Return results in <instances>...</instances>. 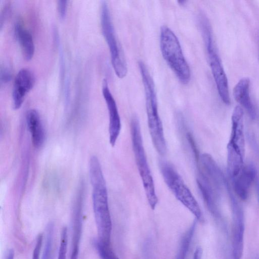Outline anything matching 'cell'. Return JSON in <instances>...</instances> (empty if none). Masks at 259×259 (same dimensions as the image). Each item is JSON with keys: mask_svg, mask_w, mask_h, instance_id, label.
I'll return each mask as SVG.
<instances>
[{"mask_svg": "<svg viewBox=\"0 0 259 259\" xmlns=\"http://www.w3.org/2000/svg\"><path fill=\"white\" fill-rule=\"evenodd\" d=\"M89 175L93 187V205L99 239L110 244L112 221L109 210L106 181L98 158L90 160Z\"/></svg>", "mask_w": 259, "mask_h": 259, "instance_id": "cell-1", "label": "cell"}, {"mask_svg": "<svg viewBox=\"0 0 259 259\" xmlns=\"http://www.w3.org/2000/svg\"><path fill=\"white\" fill-rule=\"evenodd\" d=\"M138 66L144 88L149 133L156 151L159 155L163 156L166 152V143L162 121L158 113L154 82L145 63L139 61Z\"/></svg>", "mask_w": 259, "mask_h": 259, "instance_id": "cell-2", "label": "cell"}, {"mask_svg": "<svg viewBox=\"0 0 259 259\" xmlns=\"http://www.w3.org/2000/svg\"><path fill=\"white\" fill-rule=\"evenodd\" d=\"M198 22L206 51L208 62L221 100L230 103L228 79L219 55L210 22L205 14L198 16Z\"/></svg>", "mask_w": 259, "mask_h": 259, "instance_id": "cell-3", "label": "cell"}, {"mask_svg": "<svg viewBox=\"0 0 259 259\" xmlns=\"http://www.w3.org/2000/svg\"><path fill=\"white\" fill-rule=\"evenodd\" d=\"M130 130L133 150L137 168L142 180L148 202L150 207L154 209L158 203V198L143 145L139 120L136 116L132 118Z\"/></svg>", "mask_w": 259, "mask_h": 259, "instance_id": "cell-4", "label": "cell"}, {"mask_svg": "<svg viewBox=\"0 0 259 259\" xmlns=\"http://www.w3.org/2000/svg\"><path fill=\"white\" fill-rule=\"evenodd\" d=\"M160 47L162 56L180 81L189 82L191 78L189 66L183 54L179 40L167 26L160 28Z\"/></svg>", "mask_w": 259, "mask_h": 259, "instance_id": "cell-5", "label": "cell"}, {"mask_svg": "<svg viewBox=\"0 0 259 259\" xmlns=\"http://www.w3.org/2000/svg\"><path fill=\"white\" fill-rule=\"evenodd\" d=\"M159 164L164 181L175 197L198 221L203 223L204 219L198 202L175 166L163 160L160 161Z\"/></svg>", "mask_w": 259, "mask_h": 259, "instance_id": "cell-6", "label": "cell"}, {"mask_svg": "<svg viewBox=\"0 0 259 259\" xmlns=\"http://www.w3.org/2000/svg\"><path fill=\"white\" fill-rule=\"evenodd\" d=\"M100 22L102 34L108 46L111 63L118 77H124L127 72V64L117 38L110 10L106 1H102L100 10Z\"/></svg>", "mask_w": 259, "mask_h": 259, "instance_id": "cell-7", "label": "cell"}, {"mask_svg": "<svg viewBox=\"0 0 259 259\" xmlns=\"http://www.w3.org/2000/svg\"><path fill=\"white\" fill-rule=\"evenodd\" d=\"M244 110L240 106L233 109L231 116V131L227 145V153L244 157L245 139L244 130Z\"/></svg>", "mask_w": 259, "mask_h": 259, "instance_id": "cell-8", "label": "cell"}, {"mask_svg": "<svg viewBox=\"0 0 259 259\" xmlns=\"http://www.w3.org/2000/svg\"><path fill=\"white\" fill-rule=\"evenodd\" d=\"M233 215L232 258L241 259L243 250L244 223L243 210L230 195Z\"/></svg>", "mask_w": 259, "mask_h": 259, "instance_id": "cell-9", "label": "cell"}, {"mask_svg": "<svg viewBox=\"0 0 259 259\" xmlns=\"http://www.w3.org/2000/svg\"><path fill=\"white\" fill-rule=\"evenodd\" d=\"M102 92L109 115V142L113 147L120 134L121 123L116 103L110 92L106 79H104L102 82Z\"/></svg>", "mask_w": 259, "mask_h": 259, "instance_id": "cell-10", "label": "cell"}, {"mask_svg": "<svg viewBox=\"0 0 259 259\" xmlns=\"http://www.w3.org/2000/svg\"><path fill=\"white\" fill-rule=\"evenodd\" d=\"M35 82L33 72L27 68L19 71L14 81L12 99L14 108L19 109L22 105L27 94L33 88Z\"/></svg>", "mask_w": 259, "mask_h": 259, "instance_id": "cell-11", "label": "cell"}, {"mask_svg": "<svg viewBox=\"0 0 259 259\" xmlns=\"http://www.w3.org/2000/svg\"><path fill=\"white\" fill-rule=\"evenodd\" d=\"M256 177L255 167L248 164L244 165L238 175L231 179L235 193L240 199L246 200L248 198L251 185Z\"/></svg>", "mask_w": 259, "mask_h": 259, "instance_id": "cell-12", "label": "cell"}, {"mask_svg": "<svg viewBox=\"0 0 259 259\" xmlns=\"http://www.w3.org/2000/svg\"><path fill=\"white\" fill-rule=\"evenodd\" d=\"M233 94L240 106L245 110L249 116L254 119L256 109L250 96V80L248 77L240 79L233 88Z\"/></svg>", "mask_w": 259, "mask_h": 259, "instance_id": "cell-13", "label": "cell"}, {"mask_svg": "<svg viewBox=\"0 0 259 259\" xmlns=\"http://www.w3.org/2000/svg\"><path fill=\"white\" fill-rule=\"evenodd\" d=\"M82 195L78 196L73 209L71 251L70 259H78L82 230Z\"/></svg>", "mask_w": 259, "mask_h": 259, "instance_id": "cell-14", "label": "cell"}, {"mask_svg": "<svg viewBox=\"0 0 259 259\" xmlns=\"http://www.w3.org/2000/svg\"><path fill=\"white\" fill-rule=\"evenodd\" d=\"M26 120L33 146L35 148L41 147L45 139V132L39 113L33 109L28 110Z\"/></svg>", "mask_w": 259, "mask_h": 259, "instance_id": "cell-15", "label": "cell"}, {"mask_svg": "<svg viewBox=\"0 0 259 259\" xmlns=\"http://www.w3.org/2000/svg\"><path fill=\"white\" fill-rule=\"evenodd\" d=\"M15 36L17 40L25 59L30 60L34 54L35 47L31 33L21 24H16L14 27Z\"/></svg>", "mask_w": 259, "mask_h": 259, "instance_id": "cell-16", "label": "cell"}, {"mask_svg": "<svg viewBox=\"0 0 259 259\" xmlns=\"http://www.w3.org/2000/svg\"><path fill=\"white\" fill-rule=\"evenodd\" d=\"M196 222L194 221L189 229L183 236L176 256V259H185L195 232L196 227Z\"/></svg>", "mask_w": 259, "mask_h": 259, "instance_id": "cell-17", "label": "cell"}, {"mask_svg": "<svg viewBox=\"0 0 259 259\" xmlns=\"http://www.w3.org/2000/svg\"><path fill=\"white\" fill-rule=\"evenodd\" d=\"M93 245L101 259H119L116 255L110 244H107L99 239H95Z\"/></svg>", "mask_w": 259, "mask_h": 259, "instance_id": "cell-18", "label": "cell"}, {"mask_svg": "<svg viewBox=\"0 0 259 259\" xmlns=\"http://www.w3.org/2000/svg\"><path fill=\"white\" fill-rule=\"evenodd\" d=\"M54 226L52 223L48 225L46 229V237L42 259H49L53 243Z\"/></svg>", "mask_w": 259, "mask_h": 259, "instance_id": "cell-19", "label": "cell"}, {"mask_svg": "<svg viewBox=\"0 0 259 259\" xmlns=\"http://www.w3.org/2000/svg\"><path fill=\"white\" fill-rule=\"evenodd\" d=\"M68 244V230L66 227L63 228L60 237L58 259H66Z\"/></svg>", "mask_w": 259, "mask_h": 259, "instance_id": "cell-20", "label": "cell"}, {"mask_svg": "<svg viewBox=\"0 0 259 259\" xmlns=\"http://www.w3.org/2000/svg\"><path fill=\"white\" fill-rule=\"evenodd\" d=\"M67 1H58L57 3V9L59 17L64 19L66 15L67 7Z\"/></svg>", "mask_w": 259, "mask_h": 259, "instance_id": "cell-21", "label": "cell"}, {"mask_svg": "<svg viewBox=\"0 0 259 259\" xmlns=\"http://www.w3.org/2000/svg\"><path fill=\"white\" fill-rule=\"evenodd\" d=\"M42 239L43 238L42 234H39L37 236L33 250L32 259H39V255L42 243Z\"/></svg>", "mask_w": 259, "mask_h": 259, "instance_id": "cell-22", "label": "cell"}, {"mask_svg": "<svg viewBox=\"0 0 259 259\" xmlns=\"http://www.w3.org/2000/svg\"><path fill=\"white\" fill-rule=\"evenodd\" d=\"M0 77L1 84H6L9 82L11 79V73L10 70L7 67L2 68Z\"/></svg>", "mask_w": 259, "mask_h": 259, "instance_id": "cell-23", "label": "cell"}, {"mask_svg": "<svg viewBox=\"0 0 259 259\" xmlns=\"http://www.w3.org/2000/svg\"><path fill=\"white\" fill-rule=\"evenodd\" d=\"M202 251L201 248L198 247L195 251L193 259H201Z\"/></svg>", "mask_w": 259, "mask_h": 259, "instance_id": "cell-24", "label": "cell"}, {"mask_svg": "<svg viewBox=\"0 0 259 259\" xmlns=\"http://www.w3.org/2000/svg\"><path fill=\"white\" fill-rule=\"evenodd\" d=\"M5 259H14V251L13 249H10L8 250Z\"/></svg>", "mask_w": 259, "mask_h": 259, "instance_id": "cell-25", "label": "cell"}, {"mask_svg": "<svg viewBox=\"0 0 259 259\" xmlns=\"http://www.w3.org/2000/svg\"><path fill=\"white\" fill-rule=\"evenodd\" d=\"M256 190H257V196H258V201H259V180L257 178L256 179Z\"/></svg>", "mask_w": 259, "mask_h": 259, "instance_id": "cell-26", "label": "cell"}, {"mask_svg": "<svg viewBox=\"0 0 259 259\" xmlns=\"http://www.w3.org/2000/svg\"><path fill=\"white\" fill-rule=\"evenodd\" d=\"M259 259V258H258Z\"/></svg>", "mask_w": 259, "mask_h": 259, "instance_id": "cell-27", "label": "cell"}]
</instances>
